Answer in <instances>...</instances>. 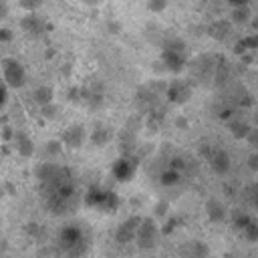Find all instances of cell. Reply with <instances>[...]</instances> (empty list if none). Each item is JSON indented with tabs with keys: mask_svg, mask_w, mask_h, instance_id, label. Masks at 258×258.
Masks as SVG:
<instances>
[{
	"mask_svg": "<svg viewBox=\"0 0 258 258\" xmlns=\"http://www.w3.org/2000/svg\"><path fill=\"white\" fill-rule=\"evenodd\" d=\"M34 101L38 105H50L52 103V91L48 87H38L34 91Z\"/></svg>",
	"mask_w": 258,
	"mask_h": 258,
	"instance_id": "cell-13",
	"label": "cell"
},
{
	"mask_svg": "<svg viewBox=\"0 0 258 258\" xmlns=\"http://www.w3.org/2000/svg\"><path fill=\"white\" fill-rule=\"evenodd\" d=\"M58 250L67 258H83L89 248V234L85 224H67L58 232Z\"/></svg>",
	"mask_w": 258,
	"mask_h": 258,
	"instance_id": "cell-2",
	"label": "cell"
},
{
	"mask_svg": "<svg viewBox=\"0 0 258 258\" xmlns=\"http://www.w3.org/2000/svg\"><path fill=\"white\" fill-rule=\"evenodd\" d=\"M2 79L10 89H20L26 83V71L22 67L20 60L12 58V56H4L2 58Z\"/></svg>",
	"mask_w": 258,
	"mask_h": 258,
	"instance_id": "cell-3",
	"label": "cell"
},
{
	"mask_svg": "<svg viewBox=\"0 0 258 258\" xmlns=\"http://www.w3.org/2000/svg\"><path fill=\"white\" fill-rule=\"evenodd\" d=\"M159 236V228L155 224L153 218H143L139 228H137V236H135V242L141 250H149L155 246V240Z\"/></svg>",
	"mask_w": 258,
	"mask_h": 258,
	"instance_id": "cell-4",
	"label": "cell"
},
{
	"mask_svg": "<svg viewBox=\"0 0 258 258\" xmlns=\"http://www.w3.org/2000/svg\"><path fill=\"white\" fill-rule=\"evenodd\" d=\"M149 8H151L153 12H159V10L165 8V0H149Z\"/></svg>",
	"mask_w": 258,
	"mask_h": 258,
	"instance_id": "cell-20",
	"label": "cell"
},
{
	"mask_svg": "<svg viewBox=\"0 0 258 258\" xmlns=\"http://www.w3.org/2000/svg\"><path fill=\"white\" fill-rule=\"evenodd\" d=\"M208 163L212 165V169L216 171V173H220V175H224V173H228L230 171V155H228V151H224V149H212L210 151V155H208Z\"/></svg>",
	"mask_w": 258,
	"mask_h": 258,
	"instance_id": "cell-6",
	"label": "cell"
},
{
	"mask_svg": "<svg viewBox=\"0 0 258 258\" xmlns=\"http://www.w3.org/2000/svg\"><path fill=\"white\" fill-rule=\"evenodd\" d=\"M179 177H181V173H179L175 167H169V169H165V171L161 173V183H163V185H175V183L179 181Z\"/></svg>",
	"mask_w": 258,
	"mask_h": 258,
	"instance_id": "cell-15",
	"label": "cell"
},
{
	"mask_svg": "<svg viewBox=\"0 0 258 258\" xmlns=\"http://www.w3.org/2000/svg\"><path fill=\"white\" fill-rule=\"evenodd\" d=\"M250 125H246V123H236V125H232V133H234V137H248V133H250Z\"/></svg>",
	"mask_w": 258,
	"mask_h": 258,
	"instance_id": "cell-18",
	"label": "cell"
},
{
	"mask_svg": "<svg viewBox=\"0 0 258 258\" xmlns=\"http://www.w3.org/2000/svg\"><path fill=\"white\" fill-rule=\"evenodd\" d=\"M22 28L28 30V32H32V34H38V32L44 30V22L40 18H36V16H26L22 20Z\"/></svg>",
	"mask_w": 258,
	"mask_h": 258,
	"instance_id": "cell-12",
	"label": "cell"
},
{
	"mask_svg": "<svg viewBox=\"0 0 258 258\" xmlns=\"http://www.w3.org/2000/svg\"><path fill=\"white\" fill-rule=\"evenodd\" d=\"M248 167H250L252 171L258 169V153H252V155L248 157Z\"/></svg>",
	"mask_w": 258,
	"mask_h": 258,
	"instance_id": "cell-21",
	"label": "cell"
},
{
	"mask_svg": "<svg viewBox=\"0 0 258 258\" xmlns=\"http://www.w3.org/2000/svg\"><path fill=\"white\" fill-rule=\"evenodd\" d=\"M14 143H16V151L22 155V157H30L34 153V145L30 141V137L26 133H14Z\"/></svg>",
	"mask_w": 258,
	"mask_h": 258,
	"instance_id": "cell-10",
	"label": "cell"
},
{
	"mask_svg": "<svg viewBox=\"0 0 258 258\" xmlns=\"http://www.w3.org/2000/svg\"><path fill=\"white\" fill-rule=\"evenodd\" d=\"M206 214H208L210 222H216V224H220V222L226 220V208H224V204H222L220 200H216V198L208 200V204H206Z\"/></svg>",
	"mask_w": 258,
	"mask_h": 258,
	"instance_id": "cell-9",
	"label": "cell"
},
{
	"mask_svg": "<svg viewBox=\"0 0 258 258\" xmlns=\"http://www.w3.org/2000/svg\"><path fill=\"white\" fill-rule=\"evenodd\" d=\"M254 206H256V210H258V185H256V194H254Z\"/></svg>",
	"mask_w": 258,
	"mask_h": 258,
	"instance_id": "cell-24",
	"label": "cell"
},
{
	"mask_svg": "<svg viewBox=\"0 0 258 258\" xmlns=\"http://www.w3.org/2000/svg\"><path fill=\"white\" fill-rule=\"evenodd\" d=\"M83 141H85V127H83V125H71V127L62 133V143L69 145V147H73V149L81 147Z\"/></svg>",
	"mask_w": 258,
	"mask_h": 258,
	"instance_id": "cell-7",
	"label": "cell"
},
{
	"mask_svg": "<svg viewBox=\"0 0 258 258\" xmlns=\"http://www.w3.org/2000/svg\"><path fill=\"white\" fill-rule=\"evenodd\" d=\"M189 95H191V89H189L187 83H183V81H173V83L169 85L167 97H169L173 103H185V101L189 99Z\"/></svg>",
	"mask_w": 258,
	"mask_h": 258,
	"instance_id": "cell-8",
	"label": "cell"
},
{
	"mask_svg": "<svg viewBox=\"0 0 258 258\" xmlns=\"http://www.w3.org/2000/svg\"><path fill=\"white\" fill-rule=\"evenodd\" d=\"M141 220H143V218H139V216H133V218L125 220V222L117 228V232H115L117 242H119V244H127V242H131V240H135V236H137V228H139Z\"/></svg>",
	"mask_w": 258,
	"mask_h": 258,
	"instance_id": "cell-5",
	"label": "cell"
},
{
	"mask_svg": "<svg viewBox=\"0 0 258 258\" xmlns=\"http://www.w3.org/2000/svg\"><path fill=\"white\" fill-rule=\"evenodd\" d=\"M0 38H2V42H8V40H10V30H8V28H2Z\"/></svg>",
	"mask_w": 258,
	"mask_h": 258,
	"instance_id": "cell-22",
	"label": "cell"
},
{
	"mask_svg": "<svg viewBox=\"0 0 258 258\" xmlns=\"http://www.w3.org/2000/svg\"><path fill=\"white\" fill-rule=\"evenodd\" d=\"M228 2H230V4H234L236 8H238V6H244V4H246V0H228Z\"/></svg>",
	"mask_w": 258,
	"mask_h": 258,
	"instance_id": "cell-23",
	"label": "cell"
},
{
	"mask_svg": "<svg viewBox=\"0 0 258 258\" xmlns=\"http://www.w3.org/2000/svg\"><path fill=\"white\" fill-rule=\"evenodd\" d=\"M242 234L246 236V240L256 242V240H258V222H256L254 218H250V222L242 228Z\"/></svg>",
	"mask_w": 258,
	"mask_h": 258,
	"instance_id": "cell-16",
	"label": "cell"
},
{
	"mask_svg": "<svg viewBox=\"0 0 258 258\" xmlns=\"http://www.w3.org/2000/svg\"><path fill=\"white\" fill-rule=\"evenodd\" d=\"M246 141L250 143V147H252V149H258V127H252V129H250V133H248Z\"/></svg>",
	"mask_w": 258,
	"mask_h": 258,
	"instance_id": "cell-19",
	"label": "cell"
},
{
	"mask_svg": "<svg viewBox=\"0 0 258 258\" xmlns=\"http://www.w3.org/2000/svg\"><path fill=\"white\" fill-rule=\"evenodd\" d=\"M87 2H95V0H87Z\"/></svg>",
	"mask_w": 258,
	"mask_h": 258,
	"instance_id": "cell-25",
	"label": "cell"
},
{
	"mask_svg": "<svg viewBox=\"0 0 258 258\" xmlns=\"http://www.w3.org/2000/svg\"><path fill=\"white\" fill-rule=\"evenodd\" d=\"M36 179H38L40 200L50 214L60 216V214L71 212L77 206L79 187H77V179L69 167L46 161V163L38 165Z\"/></svg>",
	"mask_w": 258,
	"mask_h": 258,
	"instance_id": "cell-1",
	"label": "cell"
},
{
	"mask_svg": "<svg viewBox=\"0 0 258 258\" xmlns=\"http://www.w3.org/2000/svg\"><path fill=\"white\" fill-rule=\"evenodd\" d=\"M109 137H111V133L107 131V129H103V127H99V129H95V133L91 135V139H93V143L95 145H99V147H103L107 141H109Z\"/></svg>",
	"mask_w": 258,
	"mask_h": 258,
	"instance_id": "cell-17",
	"label": "cell"
},
{
	"mask_svg": "<svg viewBox=\"0 0 258 258\" xmlns=\"http://www.w3.org/2000/svg\"><path fill=\"white\" fill-rule=\"evenodd\" d=\"M131 173H133V169L129 165V159H119V163L115 165V175L119 179H131Z\"/></svg>",
	"mask_w": 258,
	"mask_h": 258,
	"instance_id": "cell-14",
	"label": "cell"
},
{
	"mask_svg": "<svg viewBox=\"0 0 258 258\" xmlns=\"http://www.w3.org/2000/svg\"><path fill=\"white\" fill-rule=\"evenodd\" d=\"M89 204L93 206H99V208H107L111 204H115V198L111 191H103V189H95L91 196H89Z\"/></svg>",
	"mask_w": 258,
	"mask_h": 258,
	"instance_id": "cell-11",
	"label": "cell"
}]
</instances>
